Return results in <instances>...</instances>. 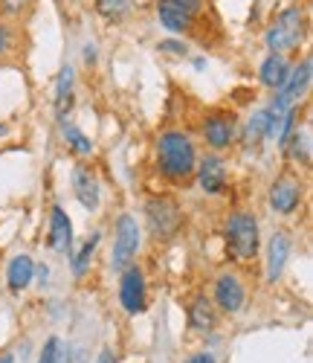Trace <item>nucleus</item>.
Here are the masks:
<instances>
[{
    "mask_svg": "<svg viewBox=\"0 0 313 363\" xmlns=\"http://www.w3.org/2000/svg\"><path fill=\"white\" fill-rule=\"evenodd\" d=\"M195 166H198V148L186 131L171 128L156 137V169H160L166 180L186 184L189 177H195Z\"/></svg>",
    "mask_w": 313,
    "mask_h": 363,
    "instance_id": "obj_1",
    "label": "nucleus"
},
{
    "mask_svg": "<svg viewBox=\"0 0 313 363\" xmlns=\"http://www.w3.org/2000/svg\"><path fill=\"white\" fill-rule=\"evenodd\" d=\"M227 256L238 264L253 262L261 250V224L253 213H232L224 224Z\"/></svg>",
    "mask_w": 313,
    "mask_h": 363,
    "instance_id": "obj_2",
    "label": "nucleus"
},
{
    "mask_svg": "<svg viewBox=\"0 0 313 363\" xmlns=\"http://www.w3.org/2000/svg\"><path fill=\"white\" fill-rule=\"evenodd\" d=\"M307 35V15L302 6H288L281 9L273 23L264 33V47L270 52H293Z\"/></svg>",
    "mask_w": 313,
    "mask_h": 363,
    "instance_id": "obj_3",
    "label": "nucleus"
},
{
    "mask_svg": "<svg viewBox=\"0 0 313 363\" xmlns=\"http://www.w3.org/2000/svg\"><path fill=\"white\" fill-rule=\"evenodd\" d=\"M145 221H148V233L156 241H169L183 227V209L171 195H154L145 203Z\"/></svg>",
    "mask_w": 313,
    "mask_h": 363,
    "instance_id": "obj_4",
    "label": "nucleus"
},
{
    "mask_svg": "<svg viewBox=\"0 0 313 363\" xmlns=\"http://www.w3.org/2000/svg\"><path fill=\"white\" fill-rule=\"evenodd\" d=\"M140 245H142V227L134 216H119L116 218V227H113V250H110V267L119 270L134 264L137 253H140Z\"/></svg>",
    "mask_w": 313,
    "mask_h": 363,
    "instance_id": "obj_5",
    "label": "nucleus"
},
{
    "mask_svg": "<svg viewBox=\"0 0 313 363\" xmlns=\"http://www.w3.org/2000/svg\"><path fill=\"white\" fill-rule=\"evenodd\" d=\"M305 201V180L285 172V174H278L273 180V186L267 192V203H270V213L273 216H281V218H288L293 216L296 209L302 206Z\"/></svg>",
    "mask_w": 313,
    "mask_h": 363,
    "instance_id": "obj_6",
    "label": "nucleus"
},
{
    "mask_svg": "<svg viewBox=\"0 0 313 363\" xmlns=\"http://www.w3.org/2000/svg\"><path fill=\"white\" fill-rule=\"evenodd\" d=\"M119 306L125 314H142L148 306V282L140 264H128L119 270Z\"/></svg>",
    "mask_w": 313,
    "mask_h": 363,
    "instance_id": "obj_7",
    "label": "nucleus"
},
{
    "mask_svg": "<svg viewBox=\"0 0 313 363\" xmlns=\"http://www.w3.org/2000/svg\"><path fill=\"white\" fill-rule=\"evenodd\" d=\"M310 79H313V62H310V55H305V58H302V65L290 67V76L285 79V84L275 90V96H273L270 108H275V111H288V108L299 105V99H305L307 87H310Z\"/></svg>",
    "mask_w": 313,
    "mask_h": 363,
    "instance_id": "obj_8",
    "label": "nucleus"
},
{
    "mask_svg": "<svg viewBox=\"0 0 313 363\" xmlns=\"http://www.w3.org/2000/svg\"><path fill=\"white\" fill-rule=\"evenodd\" d=\"M212 302H215V308H221L224 314H241L244 306H246V288H244L241 277L232 274V270L217 274Z\"/></svg>",
    "mask_w": 313,
    "mask_h": 363,
    "instance_id": "obj_9",
    "label": "nucleus"
},
{
    "mask_svg": "<svg viewBox=\"0 0 313 363\" xmlns=\"http://www.w3.org/2000/svg\"><path fill=\"white\" fill-rule=\"evenodd\" d=\"M238 125H235V116L229 111H212L203 119V140L212 151H224L235 143Z\"/></svg>",
    "mask_w": 313,
    "mask_h": 363,
    "instance_id": "obj_10",
    "label": "nucleus"
},
{
    "mask_svg": "<svg viewBox=\"0 0 313 363\" xmlns=\"http://www.w3.org/2000/svg\"><path fill=\"white\" fill-rule=\"evenodd\" d=\"M195 177H198V186H200L206 195H221V192H227V184H229L227 160H224L221 155H206L203 160H198Z\"/></svg>",
    "mask_w": 313,
    "mask_h": 363,
    "instance_id": "obj_11",
    "label": "nucleus"
},
{
    "mask_svg": "<svg viewBox=\"0 0 313 363\" xmlns=\"http://www.w3.org/2000/svg\"><path fill=\"white\" fill-rule=\"evenodd\" d=\"M156 18L171 35H189L198 26V15L183 9L177 0H156Z\"/></svg>",
    "mask_w": 313,
    "mask_h": 363,
    "instance_id": "obj_12",
    "label": "nucleus"
},
{
    "mask_svg": "<svg viewBox=\"0 0 313 363\" xmlns=\"http://www.w3.org/2000/svg\"><path fill=\"white\" fill-rule=\"evenodd\" d=\"M293 253V245H290V235L285 230H275L267 241V279L270 282H278L281 274H285V264Z\"/></svg>",
    "mask_w": 313,
    "mask_h": 363,
    "instance_id": "obj_13",
    "label": "nucleus"
},
{
    "mask_svg": "<svg viewBox=\"0 0 313 363\" xmlns=\"http://www.w3.org/2000/svg\"><path fill=\"white\" fill-rule=\"evenodd\" d=\"M50 247L61 256H70L73 250V221L58 203L50 209Z\"/></svg>",
    "mask_w": 313,
    "mask_h": 363,
    "instance_id": "obj_14",
    "label": "nucleus"
},
{
    "mask_svg": "<svg viewBox=\"0 0 313 363\" xmlns=\"http://www.w3.org/2000/svg\"><path fill=\"white\" fill-rule=\"evenodd\" d=\"M73 195H76V201L84 206V209H90V213H96L99 209V177L93 174L87 166H76L73 169Z\"/></svg>",
    "mask_w": 313,
    "mask_h": 363,
    "instance_id": "obj_15",
    "label": "nucleus"
},
{
    "mask_svg": "<svg viewBox=\"0 0 313 363\" xmlns=\"http://www.w3.org/2000/svg\"><path fill=\"white\" fill-rule=\"evenodd\" d=\"M73 102H76V70L70 65H64L55 79V116H58V123L70 116Z\"/></svg>",
    "mask_w": 313,
    "mask_h": 363,
    "instance_id": "obj_16",
    "label": "nucleus"
},
{
    "mask_svg": "<svg viewBox=\"0 0 313 363\" xmlns=\"http://www.w3.org/2000/svg\"><path fill=\"white\" fill-rule=\"evenodd\" d=\"M290 76V62L285 52H267V58L258 67V82L267 87V90H278L285 84V79Z\"/></svg>",
    "mask_w": 313,
    "mask_h": 363,
    "instance_id": "obj_17",
    "label": "nucleus"
},
{
    "mask_svg": "<svg viewBox=\"0 0 313 363\" xmlns=\"http://www.w3.org/2000/svg\"><path fill=\"white\" fill-rule=\"evenodd\" d=\"M189 325L198 331V335H206L217 325V311H215V302L203 294H198L189 302Z\"/></svg>",
    "mask_w": 313,
    "mask_h": 363,
    "instance_id": "obj_18",
    "label": "nucleus"
},
{
    "mask_svg": "<svg viewBox=\"0 0 313 363\" xmlns=\"http://www.w3.org/2000/svg\"><path fill=\"white\" fill-rule=\"evenodd\" d=\"M33 279H35V262L29 259L26 253L15 256L9 262V267H6V285H9V291L21 294V291H26L29 285H33Z\"/></svg>",
    "mask_w": 313,
    "mask_h": 363,
    "instance_id": "obj_19",
    "label": "nucleus"
},
{
    "mask_svg": "<svg viewBox=\"0 0 313 363\" xmlns=\"http://www.w3.org/2000/svg\"><path fill=\"white\" fill-rule=\"evenodd\" d=\"M288 151V157L293 160V163H299V166H310V157H313V145H310V128H296L290 137H288V143L281 145Z\"/></svg>",
    "mask_w": 313,
    "mask_h": 363,
    "instance_id": "obj_20",
    "label": "nucleus"
},
{
    "mask_svg": "<svg viewBox=\"0 0 313 363\" xmlns=\"http://www.w3.org/2000/svg\"><path fill=\"white\" fill-rule=\"evenodd\" d=\"M61 137H64L67 148H73L79 157L93 155V143H90V137H87L81 128H76L73 123H67V119H61Z\"/></svg>",
    "mask_w": 313,
    "mask_h": 363,
    "instance_id": "obj_21",
    "label": "nucleus"
},
{
    "mask_svg": "<svg viewBox=\"0 0 313 363\" xmlns=\"http://www.w3.org/2000/svg\"><path fill=\"white\" fill-rule=\"evenodd\" d=\"M99 241H102V233H93L84 245H81V250H79V256H73V274L76 277H84L87 274V267H90V262H93V253H96V247H99Z\"/></svg>",
    "mask_w": 313,
    "mask_h": 363,
    "instance_id": "obj_22",
    "label": "nucleus"
},
{
    "mask_svg": "<svg viewBox=\"0 0 313 363\" xmlns=\"http://www.w3.org/2000/svg\"><path fill=\"white\" fill-rule=\"evenodd\" d=\"M131 9V0H96V12L108 21H122Z\"/></svg>",
    "mask_w": 313,
    "mask_h": 363,
    "instance_id": "obj_23",
    "label": "nucleus"
},
{
    "mask_svg": "<svg viewBox=\"0 0 313 363\" xmlns=\"http://www.w3.org/2000/svg\"><path fill=\"white\" fill-rule=\"evenodd\" d=\"M61 349H64V343H61V337H50V340L44 343V349H41L38 363H58Z\"/></svg>",
    "mask_w": 313,
    "mask_h": 363,
    "instance_id": "obj_24",
    "label": "nucleus"
},
{
    "mask_svg": "<svg viewBox=\"0 0 313 363\" xmlns=\"http://www.w3.org/2000/svg\"><path fill=\"white\" fill-rule=\"evenodd\" d=\"M12 47H15V29L6 21H0V58L9 55Z\"/></svg>",
    "mask_w": 313,
    "mask_h": 363,
    "instance_id": "obj_25",
    "label": "nucleus"
},
{
    "mask_svg": "<svg viewBox=\"0 0 313 363\" xmlns=\"http://www.w3.org/2000/svg\"><path fill=\"white\" fill-rule=\"evenodd\" d=\"M26 6H29V0H0V9L6 15H21Z\"/></svg>",
    "mask_w": 313,
    "mask_h": 363,
    "instance_id": "obj_26",
    "label": "nucleus"
},
{
    "mask_svg": "<svg viewBox=\"0 0 313 363\" xmlns=\"http://www.w3.org/2000/svg\"><path fill=\"white\" fill-rule=\"evenodd\" d=\"M160 47V52H174V55H186V44H177V41H163L156 44Z\"/></svg>",
    "mask_w": 313,
    "mask_h": 363,
    "instance_id": "obj_27",
    "label": "nucleus"
},
{
    "mask_svg": "<svg viewBox=\"0 0 313 363\" xmlns=\"http://www.w3.org/2000/svg\"><path fill=\"white\" fill-rule=\"evenodd\" d=\"M177 4H180L183 9H189L192 15H198V12L203 9V0H177Z\"/></svg>",
    "mask_w": 313,
    "mask_h": 363,
    "instance_id": "obj_28",
    "label": "nucleus"
},
{
    "mask_svg": "<svg viewBox=\"0 0 313 363\" xmlns=\"http://www.w3.org/2000/svg\"><path fill=\"white\" fill-rule=\"evenodd\" d=\"M186 363H215V354L212 352H198V354H192Z\"/></svg>",
    "mask_w": 313,
    "mask_h": 363,
    "instance_id": "obj_29",
    "label": "nucleus"
},
{
    "mask_svg": "<svg viewBox=\"0 0 313 363\" xmlns=\"http://www.w3.org/2000/svg\"><path fill=\"white\" fill-rule=\"evenodd\" d=\"M96 363H116V354H113L110 349H102L99 357H96Z\"/></svg>",
    "mask_w": 313,
    "mask_h": 363,
    "instance_id": "obj_30",
    "label": "nucleus"
},
{
    "mask_svg": "<svg viewBox=\"0 0 313 363\" xmlns=\"http://www.w3.org/2000/svg\"><path fill=\"white\" fill-rule=\"evenodd\" d=\"M0 363H15V354L12 352H4V354H0Z\"/></svg>",
    "mask_w": 313,
    "mask_h": 363,
    "instance_id": "obj_31",
    "label": "nucleus"
},
{
    "mask_svg": "<svg viewBox=\"0 0 313 363\" xmlns=\"http://www.w3.org/2000/svg\"><path fill=\"white\" fill-rule=\"evenodd\" d=\"M93 55H96V50H93V44H87V50H84V58H87V62H93Z\"/></svg>",
    "mask_w": 313,
    "mask_h": 363,
    "instance_id": "obj_32",
    "label": "nucleus"
},
{
    "mask_svg": "<svg viewBox=\"0 0 313 363\" xmlns=\"http://www.w3.org/2000/svg\"><path fill=\"white\" fill-rule=\"evenodd\" d=\"M6 134V125H0V137H4Z\"/></svg>",
    "mask_w": 313,
    "mask_h": 363,
    "instance_id": "obj_33",
    "label": "nucleus"
}]
</instances>
